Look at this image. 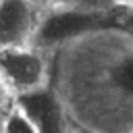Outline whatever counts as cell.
Masks as SVG:
<instances>
[{
	"label": "cell",
	"instance_id": "277c9868",
	"mask_svg": "<svg viewBox=\"0 0 133 133\" xmlns=\"http://www.w3.org/2000/svg\"><path fill=\"white\" fill-rule=\"evenodd\" d=\"M15 106L31 121L37 133H69L66 108L56 89L42 85L27 94L15 96Z\"/></svg>",
	"mask_w": 133,
	"mask_h": 133
},
{
	"label": "cell",
	"instance_id": "9c48e42d",
	"mask_svg": "<svg viewBox=\"0 0 133 133\" xmlns=\"http://www.w3.org/2000/svg\"><path fill=\"white\" fill-rule=\"evenodd\" d=\"M116 2H121V4H125L127 8H133V0H116Z\"/></svg>",
	"mask_w": 133,
	"mask_h": 133
},
{
	"label": "cell",
	"instance_id": "3957f363",
	"mask_svg": "<svg viewBox=\"0 0 133 133\" xmlns=\"http://www.w3.org/2000/svg\"><path fill=\"white\" fill-rule=\"evenodd\" d=\"M0 77L6 83L8 91L15 96L27 94L46 85L48 62L42 50L27 46L0 48Z\"/></svg>",
	"mask_w": 133,
	"mask_h": 133
},
{
	"label": "cell",
	"instance_id": "52a82bcc",
	"mask_svg": "<svg viewBox=\"0 0 133 133\" xmlns=\"http://www.w3.org/2000/svg\"><path fill=\"white\" fill-rule=\"evenodd\" d=\"M12 104H15V98H12V94L8 91L6 83H4L2 77H0V125H2L4 116L8 114V110L12 108Z\"/></svg>",
	"mask_w": 133,
	"mask_h": 133
},
{
	"label": "cell",
	"instance_id": "5b68a950",
	"mask_svg": "<svg viewBox=\"0 0 133 133\" xmlns=\"http://www.w3.org/2000/svg\"><path fill=\"white\" fill-rule=\"evenodd\" d=\"M35 25L31 0H0V48L31 44Z\"/></svg>",
	"mask_w": 133,
	"mask_h": 133
},
{
	"label": "cell",
	"instance_id": "7a4b0ae2",
	"mask_svg": "<svg viewBox=\"0 0 133 133\" xmlns=\"http://www.w3.org/2000/svg\"><path fill=\"white\" fill-rule=\"evenodd\" d=\"M106 15L85 8H56L50 10L44 19L37 21L31 46L37 50H60L66 44H73L85 35H91L100 29H106Z\"/></svg>",
	"mask_w": 133,
	"mask_h": 133
},
{
	"label": "cell",
	"instance_id": "30bf717a",
	"mask_svg": "<svg viewBox=\"0 0 133 133\" xmlns=\"http://www.w3.org/2000/svg\"><path fill=\"white\" fill-rule=\"evenodd\" d=\"M39 2H46V4H58V2H64V0H39Z\"/></svg>",
	"mask_w": 133,
	"mask_h": 133
},
{
	"label": "cell",
	"instance_id": "ba28073f",
	"mask_svg": "<svg viewBox=\"0 0 133 133\" xmlns=\"http://www.w3.org/2000/svg\"><path fill=\"white\" fill-rule=\"evenodd\" d=\"M118 25H121V29L133 33V8H127V10L118 17Z\"/></svg>",
	"mask_w": 133,
	"mask_h": 133
},
{
	"label": "cell",
	"instance_id": "8992f818",
	"mask_svg": "<svg viewBox=\"0 0 133 133\" xmlns=\"http://www.w3.org/2000/svg\"><path fill=\"white\" fill-rule=\"evenodd\" d=\"M0 133H37V129L31 125V121L12 104L8 114L4 116L0 125Z\"/></svg>",
	"mask_w": 133,
	"mask_h": 133
},
{
	"label": "cell",
	"instance_id": "8fae6325",
	"mask_svg": "<svg viewBox=\"0 0 133 133\" xmlns=\"http://www.w3.org/2000/svg\"><path fill=\"white\" fill-rule=\"evenodd\" d=\"M131 133H133V131H131Z\"/></svg>",
	"mask_w": 133,
	"mask_h": 133
},
{
	"label": "cell",
	"instance_id": "6da1fadb",
	"mask_svg": "<svg viewBox=\"0 0 133 133\" xmlns=\"http://www.w3.org/2000/svg\"><path fill=\"white\" fill-rule=\"evenodd\" d=\"M69 50L66 66L73 104L77 102L79 118L87 125L100 112V129H106L108 114L116 112L118 118L133 116V33L125 29H100L73 44L62 46Z\"/></svg>",
	"mask_w": 133,
	"mask_h": 133
}]
</instances>
